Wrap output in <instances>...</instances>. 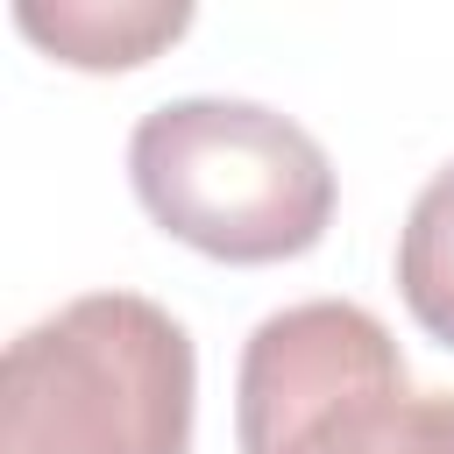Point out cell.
I'll use <instances>...</instances> for the list:
<instances>
[{
    "instance_id": "1",
    "label": "cell",
    "mask_w": 454,
    "mask_h": 454,
    "mask_svg": "<svg viewBox=\"0 0 454 454\" xmlns=\"http://www.w3.org/2000/svg\"><path fill=\"white\" fill-rule=\"evenodd\" d=\"M199 348L142 291H85L7 340L0 454H192Z\"/></svg>"
},
{
    "instance_id": "5",
    "label": "cell",
    "mask_w": 454,
    "mask_h": 454,
    "mask_svg": "<svg viewBox=\"0 0 454 454\" xmlns=\"http://www.w3.org/2000/svg\"><path fill=\"white\" fill-rule=\"evenodd\" d=\"M397 291L404 312L419 319V333H433L440 348H454V163H440L397 234Z\"/></svg>"
},
{
    "instance_id": "2",
    "label": "cell",
    "mask_w": 454,
    "mask_h": 454,
    "mask_svg": "<svg viewBox=\"0 0 454 454\" xmlns=\"http://www.w3.org/2000/svg\"><path fill=\"white\" fill-rule=\"evenodd\" d=\"M142 213L213 262H291L333 227V163L312 128L255 99H163L128 135Z\"/></svg>"
},
{
    "instance_id": "3",
    "label": "cell",
    "mask_w": 454,
    "mask_h": 454,
    "mask_svg": "<svg viewBox=\"0 0 454 454\" xmlns=\"http://www.w3.org/2000/svg\"><path fill=\"white\" fill-rule=\"evenodd\" d=\"M411 397V369L369 305L305 298L248 333L234 440L241 454H390Z\"/></svg>"
},
{
    "instance_id": "4",
    "label": "cell",
    "mask_w": 454,
    "mask_h": 454,
    "mask_svg": "<svg viewBox=\"0 0 454 454\" xmlns=\"http://www.w3.org/2000/svg\"><path fill=\"white\" fill-rule=\"evenodd\" d=\"M14 28L71 71H135L192 28V7L184 0H114V7L106 0H57V7L21 0Z\"/></svg>"
},
{
    "instance_id": "6",
    "label": "cell",
    "mask_w": 454,
    "mask_h": 454,
    "mask_svg": "<svg viewBox=\"0 0 454 454\" xmlns=\"http://www.w3.org/2000/svg\"><path fill=\"white\" fill-rule=\"evenodd\" d=\"M390 454H454V390H419Z\"/></svg>"
}]
</instances>
